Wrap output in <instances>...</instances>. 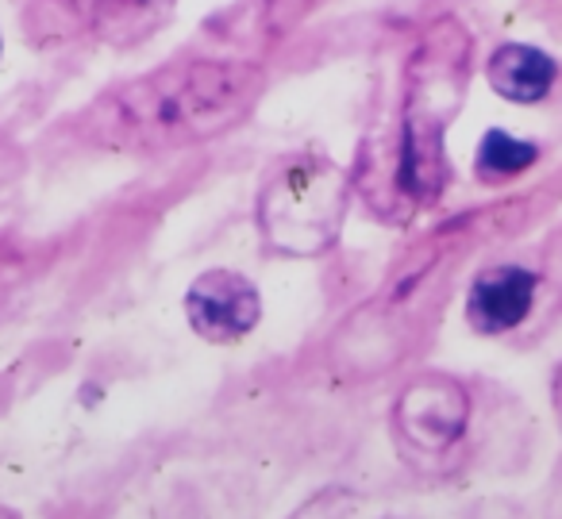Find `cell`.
I'll list each match as a JSON object with an SVG mask.
<instances>
[{"instance_id":"obj_1","label":"cell","mask_w":562,"mask_h":519,"mask_svg":"<svg viewBox=\"0 0 562 519\" xmlns=\"http://www.w3.org/2000/svg\"><path fill=\"white\" fill-rule=\"evenodd\" d=\"M262 93L266 74L250 58H181L101 93L81 127L116 150L196 147L239 127Z\"/></svg>"},{"instance_id":"obj_2","label":"cell","mask_w":562,"mask_h":519,"mask_svg":"<svg viewBox=\"0 0 562 519\" xmlns=\"http://www.w3.org/2000/svg\"><path fill=\"white\" fill-rule=\"evenodd\" d=\"M470 55L474 40L454 16L424 27L405 63V104L393 155L385 166L374 162V189H367L370 208L405 219L408 212L439 201L451 178L447 166V127L467 101Z\"/></svg>"},{"instance_id":"obj_3","label":"cell","mask_w":562,"mask_h":519,"mask_svg":"<svg viewBox=\"0 0 562 519\" xmlns=\"http://www.w3.org/2000/svg\"><path fill=\"white\" fill-rule=\"evenodd\" d=\"M347 216V178L321 155H297L270 173L258 201V224L273 250L321 255Z\"/></svg>"},{"instance_id":"obj_4","label":"cell","mask_w":562,"mask_h":519,"mask_svg":"<svg viewBox=\"0 0 562 519\" xmlns=\"http://www.w3.org/2000/svg\"><path fill=\"white\" fill-rule=\"evenodd\" d=\"M170 9L173 0H40L32 16V35L40 40L93 35L112 47H132L155 35Z\"/></svg>"},{"instance_id":"obj_5","label":"cell","mask_w":562,"mask_h":519,"mask_svg":"<svg viewBox=\"0 0 562 519\" xmlns=\"http://www.w3.org/2000/svg\"><path fill=\"white\" fill-rule=\"evenodd\" d=\"M470 396L459 381L451 377H420L397 396L393 424H397L401 442H408L420 454H439L454 447L467 435Z\"/></svg>"},{"instance_id":"obj_6","label":"cell","mask_w":562,"mask_h":519,"mask_svg":"<svg viewBox=\"0 0 562 519\" xmlns=\"http://www.w3.org/2000/svg\"><path fill=\"white\" fill-rule=\"evenodd\" d=\"M186 316L201 339L235 342L247 331H255L258 316H262V301H258V289L243 273L209 270L189 285Z\"/></svg>"},{"instance_id":"obj_7","label":"cell","mask_w":562,"mask_h":519,"mask_svg":"<svg viewBox=\"0 0 562 519\" xmlns=\"http://www.w3.org/2000/svg\"><path fill=\"white\" fill-rule=\"evenodd\" d=\"M539 278L524 266H493L474 278L467 293V319L482 335H505L531 316Z\"/></svg>"},{"instance_id":"obj_8","label":"cell","mask_w":562,"mask_h":519,"mask_svg":"<svg viewBox=\"0 0 562 519\" xmlns=\"http://www.w3.org/2000/svg\"><path fill=\"white\" fill-rule=\"evenodd\" d=\"M316 0H235L232 9L209 20V35L235 50H266L293 32Z\"/></svg>"},{"instance_id":"obj_9","label":"cell","mask_w":562,"mask_h":519,"mask_svg":"<svg viewBox=\"0 0 562 519\" xmlns=\"http://www.w3.org/2000/svg\"><path fill=\"white\" fill-rule=\"evenodd\" d=\"M485 78H490L493 93L505 97V101L536 104L559 81V63L547 50L528 47V43H505V47H497L490 55Z\"/></svg>"},{"instance_id":"obj_10","label":"cell","mask_w":562,"mask_h":519,"mask_svg":"<svg viewBox=\"0 0 562 519\" xmlns=\"http://www.w3.org/2000/svg\"><path fill=\"white\" fill-rule=\"evenodd\" d=\"M536 158H539V150L531 147V143L516 139V135H508V132H490L482 139V147H477L474 170L482 181H508L528 170Z\"/></svg>"},{"instance_id":"obj_11","label":"cell","mask_w":562,"mask_h":519,"mask_svg":"<svg viewBox=\"0 0 562 519\" xmlns=\"http://www.w3.org/2000/svg\"><path fill=\"white\" fill-rule=\"evenodd\" d=\"M20 173H24V150L0 132V185H4V181H16Z\"/></svg>"},{"instance_id":"obj_12","label":"cell","mask_w":562,"mask_h":519,"mask_svg":"<svg viewBox=\"0 0 562 519\" xmlns=\"http://www.w3.org/2000/svg\"><path fill=\"white\" fill-rule=\"evenodd\" d=\"M554 408H559V416H562V370H559V377H554Z\"/></svg>"}]
</instances>
